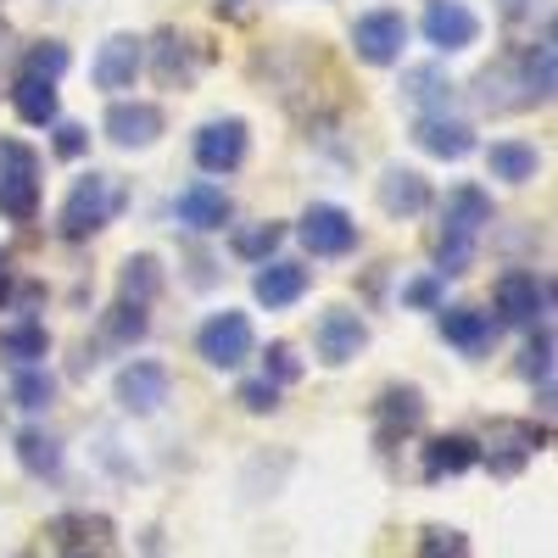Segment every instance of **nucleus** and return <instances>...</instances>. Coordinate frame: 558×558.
Here are the masks:
<instances>
[{
	"mask_svg": "<svg viewBox=\"0 0 558 558\" xmlns=\"http://www.w3.org/2000/svg\"><path fill=\"white\" fill-rule=\"evenodd\" d=\"M441 246H436V274H463L475 263V246L486 235V223H492V196L481 191V184H458V191L447 196V213H441Z\"/></svg>",
	"mask_w": 558,
	"mask_h": 558,
	"instance_id": "1",
	"label": "nucleus"
},
{
	"mask_svg": "<svg viewBox=\"0 0 558 558\" xmlns=\"http://www.w3.org/2000/svg\"><path fill=\"white\" fill-rule=\"evenodd\" d=\"M123 207V191H118V179L112 173H89L73 184V196L62 202V235L68 241H89L96 229H107Z\"/></svg>",
	"mask_w": 558,
	"mask_h": 558,
	"instance_id": "2",
	"label": "nucleus"
},
{
	"mask_svg": "<svg viewBox=\"0 0 558 558\" xmlns=\"http://www.w3.org/2000/svg\"><path fill=\"white\" fill-rule=\"evenodd\" d=\"M39 213V157L23 140H0V218L28 223Z\"/></svg>",
	"mask_w": 558,
	"mask_h": 558,
	"instance_id": "3",
	"label": "nucleus"
},
{
	"mask_svg": "<svg viewBox=\"0 0 558 558\" xmlns=\"http://www.w3.org/2000/svg\"><path fill=\"white\" fill-rule=\"evenodd\" d=\"M196 352H202L213 368H235V363H246V357H252V318L235 313V307L213 313L202 330H196Z\"/></svg>",
	"mask_w": 558,
	"mask_h": 558,
	"instance_id": "4",
	"label": "nucleus"
},
{
	"mask_svg": "<svg viewBox=\"0 0 558 558\" xmlns=\"http://www.w3.org/2000/svg\"><path fill=\"white\" fill-rule=\"evenodd\" d=\"M402 45H408V17L402 12H363L352 23V51L368 62V68H391L402 57Z\"/></svg>",
	"mask_w": 558,
	"mask_h": 558,
	"instance_id": "5",
	"label": "nucleus"
},
{
	"mask_svg": "<svg viewBox=\"0 0 558 558\" xmlns=\"http://www.w3.org/2000/svg\"><path fill=\"white\" fill-rule=\"evenodd\" d=\"M302 246H307L313 257H347V252L357 246L352 213L336 207V202H313V207L302 213Z\"/></svg>",
	"mask_w": 558,
	"mask_h": 558,
	"instance_id": "6",
	"label": "nucleus"
},
{
	"mask_svg": "<svg viewBox=\"0 0 558 558\" xmlns=\"http://www.w3.org/2000/svg\"><path fill=\"white\" fill-rule=\"evenodd\" d=\"M425 39L436 45L441 57L470 51V45L481 39V17L463 7V0H430V7H425Z\"/></svg>",
	"mask_w": 558,
	"mask_h": 558,
	"instance_id": "7",
	"label": "nucleus"
},
{
	"mask_svg": "<svg viewBox=\"0 0 558 558\" xmlns=\"http://www.w3.org/2000/svg\"><path fill=\"white\" fill-rule=\"evenodd\" d=\"M313 347H318V357L330 363V368H341V363H352L368 347V324L352 307H330V313L318 318V330H313Z\"/></svg>",
	"mask_w": 558,
	"mask_h": 558,
	"instance_id": "8",
	"label": "nucleus"
},
{
	"mask_svg": "<svg viewBox=\"0 0 558 558\" xmlns=\"http://www.w3.org/2000/svg\"><path fill=\"white\" fill-rule=\"evenodd\" d=\"M140 62H146V39H134V34H112V39L101 45V51H96V68H89V78H96V89L118 96V89H134Z\"/></svg>",
	"mask_w": 558,
	"mask_h": 558,
	"instance_id": "9",
	"label": "nucleus"
},
{
	"mask_svg": "<svg viewBox=\"0 0 558 558\" xmlns=\"http://www.w3.org/2000/svg\"><path fill=\"white\" fill-rule=\"evenodd\" d=\"M246 162V123L241 118H218L196 134V168L202 173H235Z\"/></svg>",
	"mask_w": 558,
	"mask_h": 558,
	"instance_id": "10",
	"label": "nucleus"
},
{
	"mask_svg": "<svg viewBox=\"0 0 558 558\" xmlns=\"http://www.w3.org/2000/svg\"><path fill=\"white\" fill-rule=\"evenodd\" d=\"M547 313V286L536 274L514 268L497 279V324H536Z\"/></svg>",
	"mask_w": 558,
	"mask_h": 558,
	"instance_id": "11",
	"label": "nucleus"
},
{
	"mask_svg": "<svg viewBox=\"0 0 558 558\" xmlns=\"http://www.w3.org/2000/svg\"><path fill=\"white\" fill-rule=\"evenodd\" d=\"M168 402V368L134 357L123 375H118V408L123 413H157Z\"/></svg>",
	"mask_w": 558,
	"mask_h": 558,
	"instance_id": "12",
	"label": "nucleus"
},
{
	"mask_svg": "<svg viewBox=\"0 0 558 558\" xmlns=\"http://www.w3.org/2000/svg\"><path fill=\"white\" fill-rule=\"evenodd\" d=\"M179 223L184 229H196V235H213V229H223L229 223V213H235V207H229V196L218 191V184H207V179H196V184H184V191H179Z\"/></svg>",
	"mask_w": 558,
	"mask_h": 558,
	"instance_id": "13",
	"label": "nucleus"
},
{
	"mask_svg": "<svg viewBox=\"0 0 558 558\" xmlns=\"http://www.w3.org/2000/svg\"><path fill=\"white\" fill-rule=\"evenodd\" d=\"M107 134H112V146L140 151V146H151V140L162 134V112H157L151 101H112V112H107Z\"/></svg>",
	"mask_w": 558,
	"mask_h": 558,
	"instance_id": "14",
	"label": "nucleus"
},
{
	"mask_svg": "<svg viewBox=\"0 0 558 558\" xmlns=\"http://www.w3.org/2000/svg\"><path fill=\"white\" fill-rule=\"evenodd\" d=\"M413 140H418V151H430V157H441V162H458V157L475 151V129L458 123V118H441V112L418 118Z\"/></svg>",
	"mask_w": 558,
	"mask_h": 558,
	"instance_id": "15",
	"label": "nucleus"
},
{
	"mask_svg": "<svg viewBox=\"0 0 558 558\" xmlns=\"http://www.w3.org/2000/svg\"><path fill=\"white\" fill-rule=\"evenodd\" d=\"M441 336L463 352V357H481L497 341V318L481 307H441Z\"/></svg>",
	"mask_w": 558,
	"mask_h": 558,
	"instance_id": "16",
	"label": "nucleus"
},
{
	"mask_svg": "<svg viewBox=\"0 0 558 558\" xmlns=\"http://www.w3.org/2000/svg\"><path fill=\"white\" fill-rule=\"evenodd\" d=\"M302 291H307V268H302V263H263L257 279H252V296H257L268 313L302 302Z\"/></svg>",
	"mask_w": 558,
	"mask_h": 558,
	"instance_id": "17",
	"label": "nucleus"
},
{
	"mask_svg": "<svg viewBox=\"0 0 558 558\" xmlns=\"http://www.w3.org/2000/svg\"><path fill=\"white\" fill-rule=\"evenodd\" d=\"M380 207H386L391 218H418V213L430 207L425 173H413V168H386V179H380Z\"/></svg>",
	"mask_w": 558,
	"mask_h": 558,
	"instance_id": "18",
	"label": "nucleus"
},
{
	"mask_svg": "<svg viewBox=\"0 0 558 558\" xmlns=\"http://www.w3.org/2000/svg\"><path fill=\"white\" fill-rule=\"evenodd\" d=\"M12 107H17V118L34 123V129H45V123H57V118H62L57 84H51V78H34V73H17V84H12Z\"/></svg>",
	"mask_w": 558,
	"mask_h": 558,
	"instance_id": "19",
	"label": "nucleus"
},
{
	"mask_svg": "<svg viewBox=\"0 0 558 558\" xmlns=\"http://www.w3.org/2000/svg\"><path fill=\"white\" fill-rule=\"evenodd\" d=\"M481 463V441L475 436H436L425 447V475L441 481V475H463V470H475Z\"/></svg>",
	"mask_w": 558,
	"mask_h": 558,
	"instance_id": "20",
	"label": "nucleus"
},
{
	"mask_svg": "<svg viewBox=\"0 0 558 558\" xmlns=\"http://www.w3.org/2000/svg\"><path fill=\"white\" fill-rule=\"evenodd\" d=\"M486 168H492V179H502V184H531L536 168H542V157H536V146H525V140H492Z\"/></svg>",
	"mask_w": 558,
	"mask_h": 558,
	"instance_id": "21",
	"label": "nucleus"
},
{
	"mask_svg": "<svg viewBox=\"0 0 558 558\" xmlns=\"http://www.w3.org/2000/svg\"><path fill=\"white\" fill-rule=\"evenodd\" d=\"M536 430L531 425H508V418H497V425H492V447H497V458H492V470L497 475H514L520 470V463L536 452Z\"/></svg>",
	"mask_w": 558,
	"mask_h": 558,
	"instance_id": "22",
	"label": "nucleus"
},
{
	"mask_svg": "<svg viewBox=\"0 0 558 558\" xmlns=\"http://www.w3.org/2000/svg\"><path fill=\"white\" fill-rule=\"evenodd\" d=\"M17 463H23L28 475L51 481V475H62V447L45 436V430H23V436H17Z\"/></svg>",
	"mask_w": 558,
	"mask_h": 558,
	"instance_id": "23",
	"label": "nucleus"
},
{
	"mask_svg": "<svg viewBox=\"0 0 558 558\" xmlns=\"http://www.w3.org/2000/svg\"><path fill=\"white\" fill-rule=\"evenodd\" d=\"M51 352V336H45V324H12V330H0V357H12L17 368L39 363Z\"/></svg>",
	"mask_w": 558,
	"mask_h": 558,
	"instance_id": "24",
	"label": "nucleus"
},
{
	"mask_svg": "<svg viewBox=\"0 0 558 558\" xmlns=\"http://www.w3.org/2000/svg\"><path fill=\"white\" fill-rule=\"evenodd\" d=\"M157 291H162V268H157V257H146V252L129 257V263H123V302L151 307Z\"/></svg>",
	"mask_w": 558,
	"mask_h": 558,
	"instance_id": "25",
	"label": "nucleus"
},
{
	"mask_svg": "<svg viewBox=\"0 0 558 558\" xmlns=\"http://www.w3.org/2000/svg\"><path fill=\"white\" fill-rule=\"evenodd\" d=\"M12 402H17L23 413H39V408H51V402H57V380L45 375L39 363H28V368H17V375H12Z\"/></svg>",
	"mask_w": 558,
	"mask_h": 558,
	"instance_id": "26",
	"label": "nucleus"
},
{
	"mask_svg": "<svg viewBox=\"0 0 558 558\" xmlns=\"http://www.w3.org/2000/svg\"><path fill=\"white\" fill-rule=\"evenodd\" d=\"M520 89H525V107L531 101H553V39H542V45H531L525 51V78H520Z\"/></svg>",
	"mask_w": 558,
	"mask_h": 558,
	"instance_id": "27",
	"label": "nucleus"
},
{
	"mask_svg": "<svg viewBox=\"0 0 558 558\" xmlns=\"http://www.w3.org/2000/svg\"><path fill=\"white\" fill-rule=\"evenodd\" d=\"M402 96H408L413 107H447V101H452V84L441 78V68H408Z\"/></svg>",
	"mask_w": 558,
	"mask_h": 558,
	"instance_id": "28",
	"label": "nucleus"
},
{
	"mask_svg": "<svg viewBox=\"0 0 558 558\" xmlns=\"http://www.w3.org/2000/svg\"><path fill=\"white\" fill-rule=\"evenodd\" d=\"M418 418H425V402H418L413 386L380 397V425H386V436H397V430H418Z\"/></svg>",
	"mask_w": 558,
	"mask_h": 558,
	"instance_id": "29",
	"label": "nucleus"
},
{
	"mask_svg": "<svg viewBox=\"0 0 558 558\" xmlns=\"http://www.w3.org/2000/svg\"><path fill=\"white\" fill-rule=\"evenodd\" d=\"M68 62H73V57H68V45H62V39H39V45H28V62H23V73H34V78H51V84H57V78L68 73Z\"/></svg>",
	"mask_w": 558,
	"mask_h": 558,
	"instance_id": "30",
	"label": "nucleus"
},
{
	"mask_svg": "<svg viewBox=\"0 0 558 558\" xmlns=\"http://www.w3.org/2000/svg\"><path fill=\"white\" fill-rule=\"evenodd\" d=\"M279 241H286V223H257V229H241V235H235V252L246 263H268Z\"/></svg>",
	"mask_w": 558,
	"mask_h": 558,
	"instance_id": "31",
	"label": "nucleus"
},
{
	"mask_svg": "<svg viewBox=\"0 0 558 558\" xmlns=\"http://www.w3.org/2000/svg\"><path fill=\"white\" fill-rule=\"evenodd\" d=\"M263 380H274V386H291V380H302V357H296V347L274 341V347L263 352Z\"/></svg>",
	"mask_w": 558,
	"mask_h": 558,
	"instance_id": "32",
	"label": "nucleus"
},
{
	"mask_svg": "<svg viewBox=\"0 0 558 558\" xmlns=\"http://www.w3.org/2000/svg\"><path fill=\"white\" fill-rule=\"evenodd\" d=\"M157 45H162V51H157L162 84H184V78H191V51H184V39H179V34H162Z\"/></svg>",
	"mask_w": 558,
	"mask_h": 558,
	"instance_id": "33",
	"label": "nucleus"
},
{
	"mask_svg": "<svg viewBox=\"0 0 558 558\" xmlns=\"http://www.w3.org/2000/svg\"><path fill=\"white\" fill-rule=\"evenodd\" d=\"M146 330H151V318H146V307H134V302H118V307H112V318H107V336H112V341H123V347H129V341H140Z\"/></svg>",
	"mask_w": 558,
	"mask_h": 558,
	"instance_id": "34",
	"label": "nucleus"
},
{
	"mask_svg": "<svg viewBox=\"0 0 558 558\" xmlns=\"http://www.w3.org/2000/svg\"><path fill=\"white\" fill-rule=\"evenodd\" d=\"M418 558H470V542H463V531L430 525L425 536H418Z\"/></svg>",
	"mask_w": 558,
	"mask_h": 558,
	"instance_id": "35",
	"label": "nucleus"
},
{
	"mask_svg": "<svg viewBox=\"0 0 558 558\" xmlns=\"http://www.w3.org/2000/svg\"><path fill=\"white\" fill-rule=\"evenodd\" d=\"M525 375H531V380H547V375H553V336H547V330L525 347Z\"/></svg>",
	"mask_w": 558,
	"mask_h": 558,
	"instance_id": "36",
	"label": "nucleus"
},
{
	"mask_svg": "<svg viewBox=\"0 0 558 558\" xmlns=\"http://www.w3.org/2000/svg\"><path fill=\"white\" fill-rule=\"evenodd\" d=\"M241 402H246L252 413H274V408H279V386H274V380H246V386H241Z\"/></svg>",
	"mask_w": 558,
	"mask_h": 558,
	"instance_id": "37",
	"label": "nucleus"
},
{
	"mask_svg": "<svg viewBox=\"0 0 558 558\" xmlns=\"http://www.w3.org/2000/svg\"><path fill=\"white\" fill-rule=\"evenodd\" d=\"M84 146H89V134L78 129V123H57V157H84Z\"/></svg>",
	"mask_w": 558,
	"mask_h": 558,
	"instance_id": "38",
	"label": "nucleus"
},
{
	"mask_svg": "<svg viewBox=\"0 0 558 558\" xmlns=\"http://www.w3.org/2000/svg\"><path fill=\"white\" fill-rule=\"evenodd\" d=\"M402 302L408 307H436L441 302V279H413V286L402 291Z\"/></svg>",
	"mask_w": 558,
	"mask_h": 558,
	"instance_id": "39",
	"label": "nucleus"
}]
</instances>
